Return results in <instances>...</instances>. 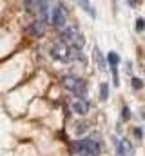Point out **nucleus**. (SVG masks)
<instances>
[{
	"label": "nucleus",
	"mask_w": 145,
	"mask_h": 156,
	"mask_svg": "<svg viewBox=\"0 0 145 156\" xmlns=\"http://www.w3.org/2000/svg\"><path fill=\"white\" fill-rule=\"evenodd\" d=\"M74 151L82 156H100L102 145L96 138H85V140H78L74 144Z\"/></svg>",
	"instance_id": "nucleus-1"
},
{
	"label": "nucleus",
	"mask_w": 145,
	"mask_h": 156,
	"mask_svg": "<svg viewBox=\"0 0 145 156\" xmlns=\"http://www.w3.org/2000/svg\"><path fill=\"white\" fill-rule=\"evenodd\" d=\"M62 38L65 40V42H69V44H72V47H78V49H82L83 44H85L83 35L80 33V29L76 26H65V27H62Z\"/></svg>",
	"instance_id": "nucleus-2"
},
{
	"label": "nucleus",
	"mask_w": 145,
	"mask_h": 156,
	"mask_svg": "<svg viewBox=\"0 0 145 156\" xmlns=\"http://www.w3.org/2000/svg\"><path fill=\"white\" fill-rule=\"evenodd\" d=\"M65 20H67V13H65L64 5H56V7L53 9L51 22H53L56 27H65Z\"/></svg>",
	"instance_id": "nucleus-3"
},
{
	"label": "nucleus",
	"mask_w": 145,
	"mask_h": 156,
	"mask_svg": "<svg viewBox=\"0 0 145 156\" xmlns=\"http://www.w3.org/2000/svg\"><path fill=\"white\" fill-rule=\"evenodd\" d=\"M51 55H53V58H55V60H62V62H65V60H69L71 51L67 49V45H65V44L58 42V44H55V45H53Z\"/></svg>",
	"instance_id": "nucleus-4"
},
{
	"label": "nucleus",
	"mask_w": 145,
	"mask_h": 156,
	"mask_svg": "<svg viewBox=\"0 0 145 156\" xmlns=\"http://www.w3.org/2000/svg\"><path fill=\"white\" fill-rule=\"evenodd\" d=\"M116 153H118V156H133L134 154V149H133L129 140L122 138V140L116 142Z\"/></svg>",
	"instance_id": "nucleus-5"
},
{
	"label": "nucleus",
	"mask_w": 145,
	"mask_h": 156,
	"mask_svg": "<svg viewBox=\"0 0 145 156\" xmlns=\"http://www.w3.org/2000/svg\"><path fill=\"white\" fill-rule=\"evenodd\" d=\"M71 109H72V113H76V115H87L89 113V104L85 100L78 98V100H74L71 104Z\"/></svg>",
	"instance_id": "nucleus-6"
},
{
	"label": "nucleus",
	"mask_w": 145,
	"mask_h": 156,
	"mask_svg": "<svg viewBox=\"0 0 145 156\" xmlns=\"http://www.w3.org/2000/svg\"><path fill=\"white\" fill-rule=\"evenodd\" d=\"M31 33H33V37H36V38H42L44 37V33H45V18H38L36 22H33Z\"/></svg>",
	"instance_id": "nucleus-7"
},
{
	"label": "nucleus",
	"mask_w": 145,
	"mask_h": 156,
	"mask_svg": "<svg viewBox=\"0 0 145 156\" xmlns=\"http://www.w3.org/2000/svg\"><path fill=\"white\" fill-rule=\"evenodd\" d=\"M78 82H80V78H76V76H64L62 78V85L65 87V89H69V91H72L76 85H78Z\"/></svg>",
	"instance_id": "nucleus-8"
},
{
	"label": "nucleus",
	"mask_w": 145,
	"mask_h": 156,
	"mask_svg": "<svg viewBox=\"0 0 145 156\" xmlns=\"http://www.w3.org/2000/svg\"><path fill=\"white\" fill-rule=\"evenodd\" d=\"M72 93H74L76 96H85V93H87V83H85L83 80H80V82H78V85L72 89Z\"/></svg>",
	"instance_id": "nucleus-9"
},
{
	"label": "nucleus",
	"mask_w": 145,
	"mask_h": 156,
	"mask_svg": "<svg viewBox=\"0 0 145 156\" xmlns=\"http://www.w3.org/2000/svg\"><path fill=\"white\" fill-rule=\"evenodd\" d=\"M76 2H78V4H80V7H82V9H83L85 13H89V15H91L93 18L96 16V13H94V9H93V5L89 4V0H76Z\"/></svg>",
	"instance_id": "nucleus-10"
},
{
	"label": "nucleus",
	"mask_w": 145,
	"mask_h": 156,
	"mask_svg": "<svg viewBox=\"0 0 145 156\" xmlns=\"http://www.w3.org/2000/svg\"><path fill=\"white\" fill-rule=\"evenodd\" d=\"M94 58H96V64H98V69L100 71H105V60L100 53V49H94Z\"/></svg>",
	"instance_id": "nucleus-11"
},
{
	"label": "nucleus",
	"mask_w": 145,
	"mask_h": 156,
	"mask_svg": "<svg viewBox=\"0 0 145 156\" xmlns=\"http://www.w3.org/2000/svg\"><path fill=\"white\" fill-rule=\"evenodd\" d=\"M107 60H109V66H111V67H116V66H118V62H120V58H118V55H116V53H109Z\"/></svg>",
	"instance_id": "nucleus-12"
},
{
	"label": "nucleus",
	"mask_w": 145,
	"mask_h": 156,
	"mask_svg": "<svg viewBox=\"0 0 145 156\" xmlns=\"http://www.w3.org/2000/svg\"><path fill=\"white\" fill-rule=\"evenodd\" d=\"M100 98L102 100H107L109 98V85L107 83H102L100 85Z\"/></svg>",
	"instance_id": "nucleus-13"
},
{
	"label": "nucleus",
	"mask_w": 145,
	"mask_h": 156,
	"mask_svg": "<svg viewBox=\"0 0 145 156\" xmlns=\"http://www.w3.org/2000/svg\"><path fill=\"white\" fill-rule=\"evenodd\" d=\"M27 11H36V0H24Z\"/></svg>",
	"instance_id": "nucleus-14"
},
{
	"label": "nucleus",
	"mask_w": 145,
	"mask_h": 156,
	"mask_svg": "<svg viewBox=\"0 0 145 156\" xmlns=\"http://www.w3.org/2000/svg\"><path fill=\"white\" fill-rule=\"evenodd\" d=\"M142 87H143L142 80H140V78H134V80H133V89H136V91H138V89H142Z\"/></svg>",
	"instance_id": "nucleus-15"
},
{
	"label": "nucleus",
	"mask_w": 145,
	"mask_h": 156,
	"mask_svg": "<svg viewBox=\"0 0 145 156\" xmlns=\"http://www.w3.org/2000/svg\"><path fill=\"white\" fill-rule=\"evenodd\" d=\"M136 29H138V31H143L145 29V20L143 18H138V20H136Z\"/></svg>",
	"instance_id": "nucleus-16"
},
{
	"label": "nucleus",
	"mask_w": 145,
	"mask_h": 156,
	"mask_svg": "<svg viewBox=\"0 0 145 156\" xmlns=\"http://www.w3.org/2000/svg\"><path fill=\"white\" fill-rule=\"evenodd\" d=\"M131 118V113H129V109L127 107H123V120H129Z\"/></svg>",
	"instance_id": "nucleus-17"
}]
</instances>
